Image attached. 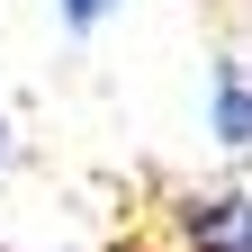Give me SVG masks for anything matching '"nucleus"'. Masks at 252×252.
<instances>
[{"label":"nucleus","instance_id":"obj_4","mask_svg":"<svg viewBox=\"0 0 252 252\" xmlns=\"http://www.w3.org/2000/svg\"><path fill=\"white\" fill-rule=\"evenodd\" d=\"M0 180H9V117H0Z\"/></svg>","mask_w":252,"mask_h":252},{"label":"nucleus","instance_id":"obj_3","mask_svg":"<svg viewBox=\"0 0 252 252\" xmlns=\"http://www.w3.org/2000/svg\"><path fill=\"white\" fill-rule=\"evenodd\" d=\"M108 9H117V0H54V18H63V27H72V36H90V27H99Z\"/></svg>","mask_w":252,"mask_h":252},{"label":"nucleus","instance_id":"obj_1","mask_svg":"<svg viewBox=\"0 0 252 252\" xmlns=\"http://www.w3.org/2000/svg\"><path fill=\"white\" fill-rule=\"evenodd\" d=\"M180 252H252V198L243 189H189L180 198Z\"/></svg>","mask_w":252,"mask_h":252},{"label":"nucleus","instance_id":"obj_2","mask_svg":"<svg viewBox=\"0 0 252 252\" xmlns=\"http://www.w3.org/2000/svg\"><path fill=\"white\" fill-rule=\"evenodd\" d=\"M207 126H216V144L234 153V162H252V63H216L207 72Z\"/></svg>","mask_w":252,"mask_h":252}]
</instances>
